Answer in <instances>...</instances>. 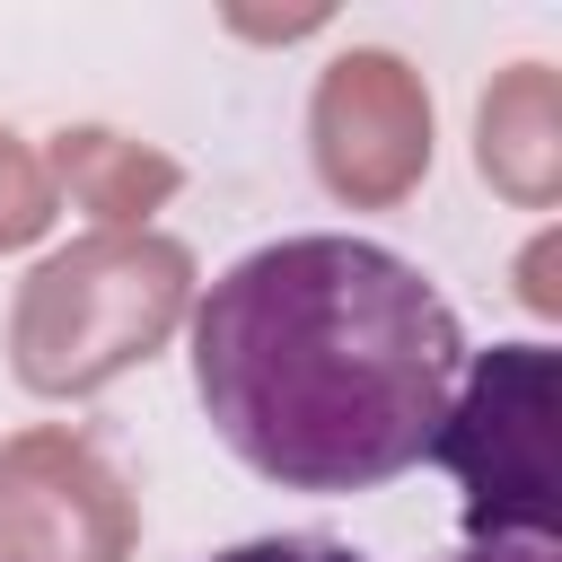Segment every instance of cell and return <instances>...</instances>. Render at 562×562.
<instances>
[{"label": "cell", "instance_id": "obj_7", "mask_svg": "<svg viewBox=\"0 0 562 562\" xmlns=\"http://www.w3.org/2000/svg\"><path fill=\"white\" fill-rule=\"evenodd\" d=\"M44 176H53V193H70L79 211H97L105 228H140V220L184 184V167H176L167 149L123 140V132H105V123L61 132V140H53V158H44Z\"/></svg>", "mask_w": 562, "mask_h": 562}, {"label": "cell", "instance_id": "obj_6", "mask_svg": "<svg viewBox=\"0 0 562 562\" xmlns=\"http://www.w3.org/2000/svg\"><path fill=\"white\" fill-rule=\"evenodd\" d=\"M474 167L518 211H544L562 193V70L553 61H518V70H501L483 88V105H474Z\"/></svg>", "mask_w": 562, "mask_h": 562}, {"label": "cell", "instance_id": "obj_9", "mask_svg": "<svg viewBox=\"0 0 562 562\" xmlns=\"http://www.w3.org/2000/svg\"><path fill=\"white\" fill-rule=\"evenodd\" d=\"M211 562H369V553H351L334 536H255V544H228Z\"/></svg>", "mask_w": 562, "mask_h": 562}, {"label": "cell", "instance_id": "obj_8", "mask_svg": "<svg viewBox=\"0 0 562 562\" xmlns=\"http://www.w3.org/2000/svg\"><path fill=\"white\" fill-rule=\"evenodd\" d=\"M44 228H53V176H44V158L18 132H0V255L35 246Z\"/></svg>", "mask_w": 562, "mask_h": 562}, {"label": "cell", "instance_id": "obj_11", "mask_svg": "<svg viewBox=\"0 0 562 562\" xmlns=\"http://www.w3.org/2000/svg\"><path fill=\"white\" fill-rule=\"evenodd\" d=\"M544 272H553V237H544V246L527 255V281H518V290H527V307H544V316H553V307H562V290H553Z\"/></svg>", "mask_w": 562, "mask_h": 562}, {"label": "cell", "instance_id": "obj_10", "mask_svg": "<svg viewBox=\"0 0 562 562\" xmlns=\"http://www.w3.org/2000/svg\"><path fill=\"white\" fill-rule=\"evenodd\" d=\"M448 562H553V544H527V536H501V544H465Z\"/></svg>", "mask_w": 562, "mask_h": 562}, {"label": "cell", "instance_id": "obj_2", "mask_svg": "<svg viewBox=\"0 0 562 562\" xmlns=\"http://www.w3.org/2000/svg\"><path fill=\"white\" fill-rule=\"evenodd\" d=\"M193 307V255L158 228H97L44 255L9 307V369L35 395H97Z\"/></svg>", "mask_w": 562, "mask_h": 562}, {"label": "cell", "instance_id": "obj_4", "mask_svg": "<svg viewBox=\"0 0 562 562\" xmlns=\"http://www.w3.org/2000/svg\"><path fill=\"white\" fill-rule=\"evenodd\" d=\"M307 149L334 202L351 211H395L430 176V88L404 53L351 44L316 70L307 97Z\"/></svg>", "mask_w": 562, "mask_h": 562}, {"label": "cell", "instance_id": "obj_12", "mask_svg": "<svg viewBox=\"0 0 562 562\" xmlns=\"http://www.w3.org/2000/svg\"><path fill=\"white\" fill-rule=\"evenodd\" d=\"M325 9H290V18H228V26H246V35H307Z\"/></svg>", "mask_w": 562, "mask_h": 562}, {"label": "cell", "instance_id": "obj_5", "mask_svg": "<svg viewBox=\"0 0 562 562\" xmlns=\"http://www.w3.org/2000/svg\"><path fill=\"white\" fill-rule=\"evenodd\" d=\"M140 501L79 430L0 439V562H132Z\"/></svg>", "mask_w": 562, "mask_h": 562}, {"label": "cell", "instance_id": "obj_1", "mask_svg": "<svg viewBox=\"0 0 562 562\" xmlns=\"http://www.w3.org/2000/svg\"><path fill=\"white\" fill-rule=\"evenodd\" d=\"M457 369V307L369 237L255 246L193 307V395L281 492H369L430 457Z\"/></svg>", "mask_w": 562, "mask_h": 562}, {"label": "cell", "instance_id": "obj_3", "mask_svg": "<svg viewBox=\"0 0 562 562\" xmlns=\"http://www.w3.org/2000/svg\"><path fill=\"white\" fill-rule=\"evenodd\" d=\"M553 378L562 369L544 342H492L457 369L430 457L457 474L474 544H553Z\"/></svg>", "mask_w": 562, "mask_h": 562}]
</instances>
